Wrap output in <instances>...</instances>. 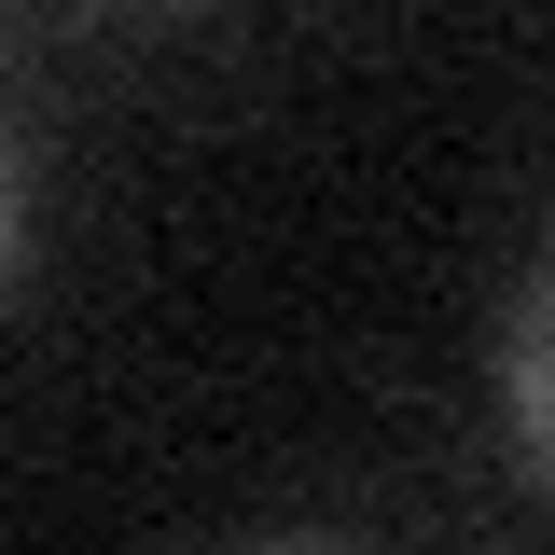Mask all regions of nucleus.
Returning <instances> with one entry per match:
<instances>
[{"instance_id":"nucleus-1","label":"nucleus","mask_w":555,"mask_h":555,"mask_svg":"<svg viewBox=\"0 0 555 555\" xmlns=\"http://www.w3.org/2000/svg\"><path fill=\"white\" fill-rule=\"evenodd\" d=\"M500 416H514V459L555 486V250L528 278V306L500 320Z\"/></svg>"},{"instance_id":"nucleus-2","label":"nucleus","mask_w":555,"mask_h":555,"mask_svg":"<svg viewBox=\"0 0 555 555\" xmlns=\"http://www.w3.org/2000/svg\"><path fill=\"white\" fill-rule=\"evenodd\" d=\"M14 264H28V153L0 126V292H14Z\"/></svg>"},{"instance_id":"nucleus-3","label":"nucleus","mask_w":555,"mask_h":555,"mask_svg":"<svg viewBox=\"0 0 555 555\" xmlns=\"http://www.w3.org/2000/svg\"><path fill=\"white\" fill-rule=\"evenodd\" d=\"M153 14H181V0H153Z\"/></svg>"}]
</instances>
